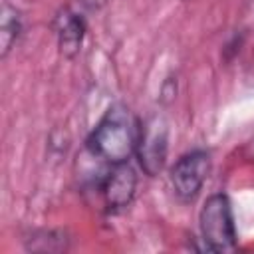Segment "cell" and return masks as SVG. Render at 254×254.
Returning <instances> with one entry per match:
<instances>
[{
    "label": "cell",
    "instance_id": "7",
    "mask_svg": "<svg viewBox=\"0 0 254 254\" xmlns=\"http://www.w3.org/2000/svg\"><path fill=\"white\" fill-rule=\"evenodd\" d=\"M22 34V18L20 12L8 4L2 6L0 12V54L2 58L8 56V52L14 48Z\"/></svg>",
    "mask_w": 254,
    "mask_h": 254
},
{
    "label": "cell",
    "instance_id": "2",
    "mask_svg": "<svg viewBox=\"0 0 254 254\" xmlns=\"http://www.w3.org/2000/svg\"><path fill=\"white\" fill-rule=\"evenodd\" d=\"M198 224L206 250L230 252L236 248L232 204L224 192H214L204 200L198 214Z\"/></svg>",
    "mask_w": 254,
    "mask_h": 254
},
{
    "label": "cell",
    "instance_id": "6",
    "mask_svg": "<svg viewBox=\"0 0 254 254\" xmlns=\"http://www.w3.org/2000/svg\"><path fill=\"white\" fill-rule=\"evenodd\" d=\"M56 36H58V46L60 52L65 58H75L81 50L83 38H85V22L81 16H77L73 10L64 8L58 12L54 20Z\"/></svg>",
    "mask_w": 254,
    "mask_h": 254
},
{
    "label": "cell",
    "instance_id": "5",
    "mask_svg": "<svg viewBox=\"0 0 254 254\" xmlns=\"http://www.w3.org/2000/svg\"><path fill=\"white\" fill-rule=\"evenodd\" d=\"M137 190V175L127 163L113 165V171L105 177L101 185L103 200L109 210H121L131 204Z\"/></svg>",
    "mask_w": 254,
    "mask_h": 254
},
{
    "label": "cell",
    "instance_id": "1",
    "mask_svg": "<svg viewBox=\"0 0 254 254\" xmlns=\"http://www.w3.org/2000/svg\"><path fill=\"white\" fill-rule=\"evenodd\" d=\"M141 125L125 105H113L105 111L87 139V149L93 157L119 165L127 163L137 151Z\"/></svg>",
    "mask_w": 254,
    "mask_h": 254
},
{
    "label": "cell",
    "instance_id": "4",
    "mask_svg": "<svg viewBox=\"0 0 254 254\" xmlns=\"http://www.w3.org/2000/svg\"><path fill=\"white\" fill-rule=\"evenodd\" d=\"M137 159L141 169L149 175L155 177L161 173V169L167 163V153H169V127L163 117H149L139 131V141H137Z\"/></svg>",
    "mask_w": 254,
    "mask_h": 254
},
{
    "label": "cell",
    "instance_id": "3",
    "mask_svg": "<svg viewBox=\"0 0 254 254\" xmlns=\"http://www.w3.org/2000/svg\"><path fill=\"white\" fill-rule=\"evenodd\" d=\"M210 173V155L202 149H194L183 155L171 169V187L179 200L190 202L200 192Z\"/></svg>",
    "mask_w": 254,
    "mask_h": 254
}]
</instances>
